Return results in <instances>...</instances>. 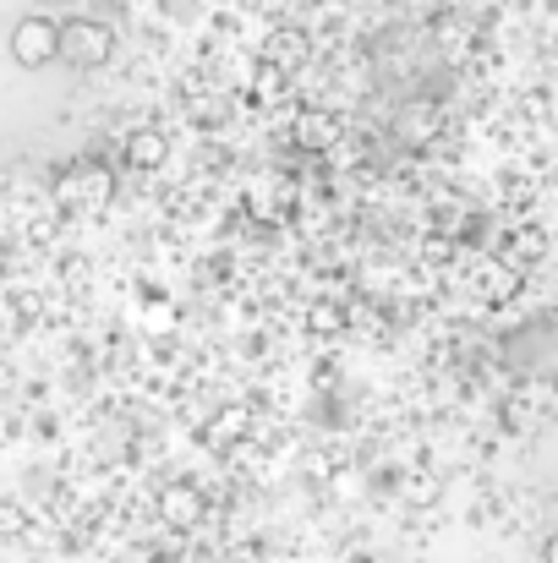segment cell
<instances>
[{"instance_id":"1","label":"cell","mask_w":558,"mask_h":563,"mask_svg":"<svg viewBox=\"0 0 558 563\" xmlns=\"http://www.w3.org/2000/svg\"><path fill=\"white\" fill-rule=\"evenodd\" d=\"M11 60H17L22 71H44V66H55V60H61V22L44 16V11L17 16V27H11Z\"/></svg>"},{"instance_id":"2","label":"cell","mask_w":558,"mask_h":563,"mask_svg":"<svg viewBox=\"0 0 558 563\" xmlns=\"http://www.w3.org/2000/svg\"><path fill=\"white\" fill-rule=\"evenodd\" d=\"M116 55V27L94 22V16H72L61 22V60L77 66V71H94Z\"/></svg>"},{"instance_id":"3","label":"cell","mask_w":558,"mask_h":563,"mask_svg":"<svg viewBox=\"0 0 558 563\" xmlns=\"http://www.w3.org/2000/svg\"><path fill=\"white\" fill-rule=\"evenodd\" d=\"M203 515H208V504H203V493H197L192 482H171V487L160 493V520H165L171 531H192Z\"/></svg>"},{"instance_id":"4","label":"cell","mask_w":558,"mask_h":563,"mask_svg":"<svg viewBox=\"0 0 558 563\" xmlns=\"http://www.w3.org/2000/svg\"><path fill=\"white\" fill-rule=\"evenodd\" d=\"M477 290H482L488 307H510V301L521 296V263H504V257L482 263V268H477Z\"/></svg>"},{"instance_id":"5","label":"cell","mask_w":558,"mask_h":563,"mask_svg":"<svg viewBox=\"0 0 558 563\" xmlns=\"http://www.w3.org/2000/svg\"><path fill=\"white\" fill-rule=\"evenodd\" d=\"M258 60H263V66H280V71H296V66L307 60V38H302L296 27H274V33L263 38Z\"/></svg>"},{"instance_id":"6","label":"cell","mask_w":558,"mask_h":563,"mask_svg":"<svg viewBox=\"0 0 558 563\" xmlns=\"http://www.w3.org/2000/svg\"><path fill=\"white\" fill-rule=\"evenodd\" d=\"M165 159H171V137H165V132L138 126V132L127 137V165H132V170H160Z\"/></svg>"},{"instance_id":"7","label":"cell","mask_w":558,"mask_h":563,"mask_svg":"<svg viewBox=\"0 0 558 563\" xmlns=\"http://www.w3.org/2000/svg\"><path fill=\"white\" fill-rule=\"evenodd\" d=\"M335 137H346V126H340L335 110H302L296 115V143L302 148H329Z\"/></svg>"},{"instance_id":"8","label":"cell","mask_w":558,"mask_h":563,"mask_svg":"<svg viewBox=\"0 0 558 563\" xmlns=\"http://www.w3.org/2000/svg\"><path fill=\"white\" fill-rule=\"evenodd\" d=\"M247 427H252V410H247V405H225V410L208 421L203 438H208V449H230V443L247 438Z\"/></svg>"},{"instance_id":"9","label":"cell","mask_w":558,"mask_h":563,"mask_svg":"<svg viewBox=\"0 0 558 563\" xmlns=\"http://www.w3.org/2000/svg\"><path fill=\"white\" fill-rule=\"evenodd\" d=\"M302 323H307V334H318V340H335V334H346L351 312H346V307H335V301H313Z\"/></svg>"},{"instance_id":"10","label":"cell","mask_w":558,"mask_h":563,"mask_svg":"<svg viewBox=\"0 0 558 563\" xmlns=\"http://www.w3.org/2000/svg\"><path fill=\"white\" fill-rule=\"evenodd\" d=\"M510 252H515V263L526 268V263H537V257L548 252V235H543L537 224H526V230H515V241H510Z\"/></svg>"},{"instance_id":"11","label":"cell","mask_w":558,"mask_h":563,"mask_svg":"<svg viewBox=\"0 0 558 563\" xmlns=\"http://www.w3.org/2000/svg\"><path fill=\"white\" fill-rule=\"evenodd\" d=\"M252 88H258V99H263V104H274V99L285 93V71H280V66H263V60H258V77H252Z\"/></svg>"},{"instance_id":"12","label":"cell","mask_w":558,"mask_h":563,"mask_svg":"<svg viewBox=\"0 0 558 563\" xmlns=\"http://www.w3.org/2000/svg\"><path fill=\"white\" fill-rule=\"evenodd\" d=\"M22 526H28V515L17 504H0V537H22Z\"/></svg>"},{"instance_id":"13","label":"cell","mask_w":558,"mask_h":563,"mask_svg":"<svg viewBox=\"0 0 558 563\" xmlns=\"http://www.w3.org/2000/svg\"><path fill=\"white\" fill-rule=\"evenodd\" d=\"M110 197V176L105 170H88V202H105Z\"/></svg>"},{"instance_id":"14","label":"cell","mask_w":558,"mask_h":563,"mask_svg":"<svg viewBox=\"0 0 558 563\" xmlns=\"http://www.w3.org/2000/svg\"><path fill=\"white\" fill-rule=\"evenodd\" d=\"M543 559H548V563H558V531H554V537H548V548H543Z\"/></svg>"},{"instance_id":"15","label":"cell","mask_w":558,"mask_h":563,"mask_svg":"<svg viewBox=\"0 0 558 563\" xmlns=\"http://www.w3.org/2000/svg\"><path fill=\"white\" fill-rule=\"evenodd\" d=\"M346 563H378V559H372V553H351V559H346Z\"/></svg>"},{"instance_id":"16","label":"cell","mask_w":558,"mask_h":563,"mask_svg":"<svg viewBox=\"0 0 558 563\" xmlns=\"http://www.w3.org/2000/svg\"><path fill=\"white\" fill-rule=\"evenodd\" d=\"M383 5H405V0H383Z\"/></svg>"}]
</instances>
